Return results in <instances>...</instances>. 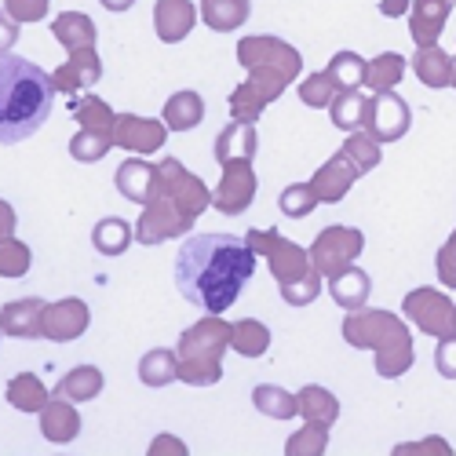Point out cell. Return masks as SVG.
Masks as SVG:
<instances>
[{"mask_svg":"<svg viewBox=\"0 0 456 456\" xmlns=\"http://www.w3.org/2000/svg\"><path fill=\"white\" fill-rule=\"evenodd\" d=\"M256 248L234 234H194L175 252V289L205 314L231 311L256 274Z\"/></svg>","mask_w":456,"mask_h":456,"instance_id":"1","label":"cell"},{"mask_svg":"<svg viewBox=\"0 0 456 456\" xmlns=\"http://www.w3.org/2000/svg\"><path fill=\"white\" fill-rule=\"evenodd\" d=\"M238 62L248 69V81L238 85L226 99L231 121L256 125L259 113L267 110L303 69V59L281 37H241L238 41Z\"/></svg>","mask_w":456,"mask_h":456,"instance_id":"2","label":"cell"},{"mask_svg":"<svg viewBox=\"0 0 456 456\" xmlns=\"http://www.w3.org/2000/svg\"><path fill=\"white\" fill-rule=\"evenodd\" d=\"M55 92L48 69L12 52L0 55V146L26 142L41 132L55 106Z\"/></svg>","mask_w":456,"mask_h":456,"instance_id":"3","label":"cell"},{"mask_svg":"<svg viewBox=\"0 0 456 456\" xmlns=\"http://www.w3.org/2000/svg\"><path fill=\"white\" fill-rule=\"evenodd\" d=\"M344 339L358 351L376 354V372L384 379H398L412 369V336L409 325L391 311H351L344 322Z\"/></svg>","mask_w":456,"mask_h":456,"instance_id":"4","label":"cell"},{"mask_svg":"<svg viewBox=\"0 0 456 456\" xmlns=\"http://www.w3.org/2000/svg\"><path fill=\"white\" fill-rule=\"evenodd\" d=\"M231 347V322L208 314L179 336V379L190 387H212L223 379V351Z\"/></svg>","mask_w":456,"mask_h":456,"instance_id":"5","label":"cell"},{"mask_svg":"<svg viewBox=\"0 0 456 456\" xmlns=\"http://www.w3.org/2000/svg\"><path fill=\"white\" fill-rule=\"evenodd\" d=\"M245 241L256 248V256H263L271 263V274H274L278 285H292L299 278H307L311 271H318L314 259H311V248L289 241L278 231H248Z\"/></svg>","mask_w":456,"mask_h":456,"instance_id":"6","label":"cell"},{"mask_svg":"<svg viewBox=\"0 0 456 456\" xmlns=\"http://www.w3.org/2000/svg\"><path fill=\"white\" fill-rule=\"evenodd\" d=\"M402 314L420 329L424 336H449L456 332V303L442 292V289H412L405 299H402Z\"/></svg>","mask_w":456,"mask_h":456,"instance_id":"7","label":"cell"},{"mask_svg":"<svg viewBox=\"0 0 456 456\" xmlns=\"http://www.w3.org/2000/svg\"><path fill=\"white\" fill-rule=\"evenodd\" d=\"M158 172H161L158 194H161V198H168L183 216L198 219L205 208H212V194H208V186H205L194 172H186L175 158H165V161L158 165Z\"/></svg>","mask_w":456,"mask_h":456,"instance_id":"8","label":"cell"},{"mask_svg":"<svg viewBox=\"0 0 456 456\" xmlns=\"http://www.w3.org/2000/svg\"><path fill=\"white\" fill-rule=\"evenodd\" d=\"M362 248H365V234L354 231V226H325L311 245V259L322 271V278H329L336 271L351 267V263L362 256Z\"/></svg>","mask_w":456,"mask_h":456,"instance_id":"9","label":"cell"},{"mask_svg":"<svg viewBox=\"0 0 456 456\" xmlns=\"http://www.w3.org/2000/svg\"><path fill=\"white\" fill-rule=\"evenodd\" d=\"M198 219L183 216L168 198L154 194V201L142 205V216L135 223V241L139 245H161V241H172V238H186L194 231Z\"/></svg>","mask_w":456,"mask_h":456,"instance_id":"10","label":"cell"},{"mask_svg":"<svg viewBox=\"0 0 456 456\" xmlns=\"http://www.w3.org/2000/svg\"><path fill=\"white\" fill-rule=\"evenodd\" d=\"M412 128V110L402 95L395 92H372L369 95V113H365V132L376 135L379 142H398Z\"/></svg>","mask_w":456,"mask_h":456,"instance_id":"11","label":"cell"},{"mask_svg":"<svg viewBox=\"0 0 456 456\" xmlns=\"http://www.w3.org/2000/svg\"><path fill=\"white\" fill-rule=\"evenodd\" d=\"M219 168H223V179L212 194V205L223 216H241L256 201V190H259L256 168H252V161H231V165H219Z\"/></svg>","mask_w":456,"mask_h":456,"instance_id":"12","label":"cell"},{"mask_svg":"<svg viewBox=\"0 0 456 456\" xmlns=\"http://www.w3.org/2000/svg\"><path fill=\"white\" fill-rule=\"evenodd\" d=\"M168 142V125L165 121H154V118H135V113H118L113 121V146L121 150H132L139 158H150L165 150Z\"/></svg>","mask_w":456,"mask_h":456,"instance_id":"13","label":"cell"},{"mask_svg":"<svg viewBox=\"0 0 456 456\" xmlns=\"http://www.w3.org/2000/svg\"><path fill=\"white\" fill-rule=\"evenodd\" d=\"M92 325V311L88 303L69 296V299H59V303H48L45 307V336L52 344H69V339H81Z\"/></svg>","mask_w":456,"mask_h":456,"instance_id":"14","label":"cell"},{"mask_svg":"<svg viewBox=\"0 0 456 456\" xmlns=\"http://www.w3.org/2000/svg\"><path fill=\"white\" fill-rule=\"evenodd\" d=\"M52 81H55V88L59 92H66V95H85V92H92L99 81H102V59H99V52L95 48H81V52H69V59L52 73Z\"/></svg>","mask_w":456,"mask_h":456,"instance_id":"15","label":"cell"},{"mask_svg":"<svg viewBox=\"0 0 456 456\" xmlns=\"http://www.w3.org/2000/svg\"><path fill=\"white\" fill-rule=\"evenodd\" d=\"M362 172L354 168V161L339 150V154H332L314 175H311V190H314V198L322 201V205H339L347 194H351V186H354V179H358Z\"/></svg>","mask_w":456,"mask_h":456,"instance_id":"16","label":"cell"},{"mask_svg":"<svg viewBox=\"0 0 456 456\" xmlns=\"http://www.w3.org/2000/svg\"><path fill=\"white\" fill-rule=\"evenodd\" d=\"M45 307L48 303L41 296H22L0 307V325L4 336L12 339H41L45 336Z\"/></svg>","mask_w":456,"mask_h":456,"instance_id":"17","label":"cell"},{"mask_svg":"<svg viewBox=\"0 0 456 456\" xmlns=\"http://www.w3.org/2000/svg\"><path fill=\"white\" fill-rule=\"evenodd\" d=\"M452 8H456V0H412L409 4V37L416 41V48L438 45Z\"/></svg>","mask_w":456,"mask_h":456,"instance_id":"18","label":"cell"},{"mask_svg":"<svg viewBox=\"0 0 456 456\" xmlns=\"http://www.w3.org/2000/svg\"><path fill=\"white\" fill-rule=\"evenodd\" d=\"M113 183H118V194L125 198V201H132V205H150L154 201V194H158V183H161V172H158V165H150L146 158H128L121 168H118V175H113Z\"/></svg>","mask_w":456,"mask_h":456,"instance_id":"19","label":"cell"},{"mask_svg":"<svg viewBox=\"0 0 456 456\" xmlns=\"http://www.w3.org/2000/svg\"><path fill=\"white\" fill-rule=\"evenodd\" d=\"M198 8L194 0H158L154 4V29L165 45H179L194 33V22H198Z\"/></svg>","mask_w":456,"mask_h":456,"instance_id":"20","label":"cell"},{"mask_svg":"<svg viewBox=\"0 0 456 456\" xmlns=\"http://www.w3.org/2000/svg\"><path fill=\"white\" fill-rule=\"evenodd\" d=\"M256 150H259V135H256V125H248V121H231L216 135V161L219 165L256 161Z\"/></svg>","mask_w":456,"mask_h":456,"instance_id":"21","label":"cell"},{"mask_svg":"<svg viewBox=\"0 0 456 456\" xmlns=\"http://www.w3.org/2000/svg\"><path fill=\"white\" fill-rule=\"evenodd\" d=\"M329 296L336 299V307L358 311V307H365L369 296H372V278L351 263V267L329 274Z\"/></svg>","mask_w":456,"mask_h":456,"instance_id":"22","label":"cell"},{"mask_svg":"<svg viewBox=\"0 0 456 456\" xmlns=\"http://www.w3.org/2000/svg\"><path fill=\"white\" fill-rule=\"evenodd\" d=\"M37 416H41V435L52 445H69L73 438L81 435V412L73 409L69 402H62V398H52Z\"/></svg>","mask_w":456,"mask_h":456,"instance_id":"23","label":"cell"},{"mask_svg":"<svg viewBox=\"0 0 456 456\" xmlns=\"http://www.w3.org/2000/svg\"><path fill=\"white\" fill-rule=\"evenodd\" d=\"M409 66H412L416 77H420V85H428V88H452V69H456V62H452V55L442 52L438 45L416 48V55L409 59Z\"/></svg>","mask_w":456,"mask_h":456,"instance_id":"24","label":"cell"},{"mask_svg":"<svg viewBox=\"0 0 456 456\" xmlns=\"http://www.w3.org/2000/svg\"><path fill=\"white\" fill-rule=\"evenodd\" d=\"M52 33H55V41L66 52L95 48V41H99V29H95L92 15H85V12H62V15H55L52 19Z\"/></svg>","mask_w":456,"mask_h":456,"instance_id":"25","label":"cell"},{"mask_svg":"<svg viewBox=\"0 0 456 456\" xmlns=\"http://www.w3.org/2000/svg\"><path fill=\"white\" fill-rule=\"evenodd\" d=\"M198 15L212 33H234V29H241L248 22L252 0H201Z\"/></svg>","mask_w":456,"mask_h":456,"instance_id":"26","label":"cell"},{"mask_svg":"<svg viewBox=\"0 0 456 456\" xmlns=\"http://www.w3.org/2000/svg\"><path fill=\"white\" fill-rule=\"evenodd\" d=\"M132 241H135V231H132V223L121 219V216H106L92 226V248L106 259L125 256L132 248Z\"/></svg>","mask_w":456,"mask_h":456,"instance_id":"27","label":"cell"},{"mask_svg":"<svg viewBox=\"0 0 456 456\" xmlns=\"http://www.w3.org/2000/svg\"><path fill=\"white\" fill-rule=\"evenodd\" d=\"M161 121L168 125V132H190V128H198L205 121V99L198 92H190V88L168 95Z\"/></svg>","mask_w":456,"mask_h":456,"instance_id":"28","label":"cell"},{"mask_svg":"<svg viewBox=\"0 0 456 456\" xmlns=\"http://www.w3.org/2000/svg\"><path fill=\"white\" fill-rule=\"evenodd\" d=\"M296 402H299V416L307 424H322V428H332L336 420H339V398L329 391V387H318V384H307L299 395H296Z\"/></svg>","mask_w":456,"mask_h":456,"instance_id":"29","label":"cell"},{"mask_svg":"<svg viewBox=\"0 0 456 456\" xmlns=\"http://www.w3.org/2000/svg\"><path fill=\"white\" fill-rule=\"evenodd\" d=\"M409 69V59L398 52H384L372 62H365V88L369 92H395Z\"/></svg>","mask_w":456,"mask_h":456,"instance_id":"30","label":"cell"},{"mask_svg":"<svg viewBox=\"0 0 456 456\" xmlns=\"http://www.w3.org/2000/svg\"><path fill=\"white\" fill-rule=\"evenodd\" d=\"M8 405L19 409V412H41L52 398H48V387L41 384V376H33V372H19L8 379V391H4Z\"/></svg>","mask_w":456,"mask_h":456,"instance_id":"31","label":"cell"},{"mask_svg":"<svg viewBox=\"0 0 456 456\" xmlns=\"http://www.w3.org/2000/svg\"><path fill=\"white\" fill-rule=\"evenodd\" d=\"M139 379L146 387H168L179 379V354L168 347H154L139 358Z\"/></svg>","mask_w":456,"mask_h":456,"instance_id":"32","label":"cell"},{"mask_svg":"<svg viewBox=\"0 0 456 456\" xmlns=\"http://www.w3.org/2000/svg\"><path fill=\"white\" fill-rule=\"evenodd\" d=\"M231 347L241 354V358H263L271 347V329L256 322V318H241V322H231Z\"/></svg>","mask_w":456,"mask_h":456,"instance_id":"33","label":"cell"},{"mask_svg":"<svg viewBox=\"0 0 456 456\" xmlns=\"http://www.w3.org/2000/svg\"><path fill=\"white\" fill-rule=\"evenodd\" d=\"M102 372L95 369V365H77V369H69L62 379H59V395L62 398H69V402H92V398H99L102 395Z\"/></svg>","mask_w":456,"mask_h":456,"instance_id":"34","label":"cell"},{"mask_svg":"<svg viewBox=\"0 0 456 456\" xmlns=\"http://www.w3.org/2000/svg\"><path fill=\"white\" fill-rule=\"evenodd\" d=\"M365 113H369V95H362L358 88L354 92H339L329 106V118L339 132H358L365 128Z\"/></svg>","mask_w":456,"mask_h":456,"instance_id":"35","label":"cell"},{"mask_svg":"<svg viewBox=\"0 0 456 456\" xmlns=\"http://www.w3.org/2000/svg\"><path fill=\"white\" fill-rule=\"evenodd\" d=\"M252 405H256L263 416H271V420H292V416H299L296 395H289V391L278 387V384H259V387L252 391Z\"/></svg>","mask_w":456,"mask_h":456,"instance_id":"36","label":"cell"},{"mask_svg":"<svg viewBox=\"0 0 456 456\" xmlns=\"http://www.w3.org/2000/svg\"><path fill=\"white\" fill-rule=\"evenodd\" d=\"M73 118L81 121V128H92V132H102L113 139V121H118V113H113L99 95L85 92L81 99H73Z\"/></svg>","mask_w":456,"mask_h":456,"instance_id":"37","label":"cell"},{"mask_svg":"<svg viewBox=\"0 0 456 456\" xmlns=\"http://www.w3.org/2000/svg\"><path fill=\"white\" fill-rule=\"evenodd\" d=\"M325 69H329V77L336 81L339 92H354V88L365 85V59L358 52H336Z\"/></svg>","mask_w":456,"mask_h":456,"instance_id":"38","label":"cell"},{"mask_svg":"<svg viewBox=\"0 0 456 456\" xmlns=\"http://www.w3.org/2000/svg\"><path fill=\"white\" fill-rule=\"evenodd\" d=\"M384 142H379L376 135H369V132H351L347 135V142H344V154L354 161V168L365 175V172H372L379 161H384V150H379Z\"/></svg>","mask_w":456,"mask_h":456,"instance_id":"39","label":"cell"},{"mask_svg":"<svg viewBox=\"0 0 456 456\" xmlns=\"http://www.w3.org/2000/svg\"><path fill=\"white\" fill-rule=\"evenodd\" d=\"M110 146H113L110 135L92 132V128H77V135L69 139V158L81 161V165H95V161H102L110 154Z\"/></svg>","mask_w":456,"mask_h":456,"instance_id":"40","label":"cell"},{"mask_svg":"<svg viewBox=\"0 0 456 456\" xmlns=\"http://www.w3.org/2000/svg\"><path fill=\"white\" fill-rule=\"evenodd\" d=\"M336 95H339V88H336V81L329 77V69L311 73V77L299 81V102L311 106V110H329Z\"/></svg>","mask_w":456,"mask_h":456,"instance_id":"41","label":"cell"},{"mask_svg":"<svg viewBox=\"0 0 456 456\" xmlns=\"http://www.w3.org/2000/svg\"><path fill=\"white\" fill-rule=\"evenodd\" d=\"M29 263H33V252L26 241H19L15 234L0 241V278H26Z\"/></svg>","mask_w":456,"mask_h":456,"instance_id":"42","label":"cell"},{"mask_svg":"<svg viewBox=\"0 0 456 456\" xmlns=\"http://www.w3.org/2000/svg\"><path fill=\"white\" fill-rule=\"evenodd\" d=\"M318 205H322V201L314 198L311 183H292V186H285V190H281V198H278V208H281V216H289V219H303V216H311Z\"/></svg>","mask_w":456,"mask_h":456,"instance_id":"43","label":"cell"},{"mask_svg":"<svg viewBox=\"0 0 456 456\" xmlns=\"http://www.w3.org/2000/svg\"><path fill=\"white\" fill-rule=\"evenodd\" d=\"M329 449V428L322 424H303V431H296L285 442V456H322Z\"/></svg>","mask_w":456,"mask_h":456,"instance_id":"44","label":"cell"},{"mask_svg":"<svg viewBox=\"0 0 456 456\" xmlns=\"http://www.w3.org/2000/svg\"><path fill=\"white\" fill-rule=\"evenodd\" d=\"M281 289V299L289 303V307H311V303L318 299L322 292V271H311L307 278H299L292 285H278Z\"/></svg>","mask_w":456,"mask_h":456,"instance_id":"45","label":"cell"},{"mask_svg":"<svg viewBox=\"0 0 456 456\" xmlns=\"http://www.w3.org/2000/svg\"><path fill=\"white\" fill-rule=\"evenodd\" d=\"M52 0H4V12L19 22V26H33V22H45L48 19Z\"/></svg>","mask_w":456,"mask_h":456,"instance_id":"46","label":"cell"},{"mask_svg":"<svg viewBox=\"0 0 456 456\" xmlns=\"http://www.w3.org/2000/svg\"><path fill=\"white\" fill-rule=\"evenodd\" d=\"M435 271H438V281L445 289H456V231L449 234V241L438 248L435 256Z\"/></svg>","mask_w":456,"mask_h":456,"instance_id":"47","label":"cell"},{"mask_svg":"<svg viewBox=\"0 0 456 456\" xmlns=\"http://www.w3.org/2000/svg\"><path fill=\"white\" fill-rule=\"evenodd\" d=\"M435 369L442 379H456V332L442 336L435 347Z\"/></svg>","mask_w":456,"mask_h":456,"instance_id":"48","label":"cell"},{"mask_svg":"<svg viewBox=\"0 0 456 456\" xmlns=\"http://www.w3.org/2000/svg\"><path fill=\"white\" fill-rule=\"evenodd\" d=\"M19 37H22V33H19V22H15L8 12H0V55L12 52Z\"/></svg>","mask_w":456,"mask_h":456,"instance_id":"49","label":"cell"},{"mask_svg":"<svg viewBox=\"0 0 456 456\" xmlns=\"http://www.w3.org/2000/svg\"><path fill=\"white\" fill-rule=\"evenodd\" d=\"M161 452H175V456H186V445L172 435H158L154 445H150V456H161Z\"/></svg>","mask_w":456,"mask_h":456,"instance_id":"50","label":"cell"},{"mask_svg":"<svg viewBox=\"0 0 456 456\" xmlns=\"http://www.w3.org/2000/svg\"><path fill=\"white\" fill-rule=\"evenodd\" d=\"M409 452H449V445L442 442V438H428V445H398L395 449V456H409Z\"/></svg>","mask_w":456,"mask_h":456,"instance_id":"51","label":"cell"},{"mask_svg":"<svg viewBox=\"0 0 456 456\" xmlns=\"http://www.w3.org/2000/svg\"><path fill=\"white\" fill-rule=\"evenodd\" d=\"M15 234V208L8 201H0V241Z\"/></svg>","mask_w":456,"mask_h":456,"instance_id":"52","label":"cell"},{"mask_svg":"<svg viewBox=\"0 0 456 456\" xmlns=\"http://www.w3.org/2000/svg\"><path fill=\"white\" fill-rule=\"evenodd\" d=\"M409 4H412V0H379V15H387V19L409 15Z\"/></svg>","mask_w":456,"mask_h":456,"instance_id":"53","label":"cell"},{"mask_svg":"<svg viewBox=\"0 0 456 456\" xmlns=\"http://www.w3.org/2000/svg\"><path fill=\"white\" fill-rule=\"evenodd\" d=\"M99 4H102L106 12H118V15H121V12H128V8L135 4V0H99Z\"/></svg>","mask_w":456,"mask_h":456,"instance_id":"54","label":"cell"},{"mask_svg":"<svg viewBox=\"0 0 456 456\" xmlns=\"http://www.w3.org/2000/svg\"><path fill=\"white\" fill-rule=\"evenodd\" d=\"M452 62H456V55H452ZM452 88H456V69H452Z\"/></svg>","mask_w":456,"mask_h":456,"instance_id":"55","label":"cell"},{"mask_svg":"<svg viewBox=\"0 0 456 456\" xmlns=\"http://www.w3.org/2000/svg\"><path fill=\"white\" fill-rule=\"evenodd\" d=\"M0 336H4V325H0Z\"/></svg>","mask_w":456,"mask_h":456,"instance_id":"56","label":"cell"}]
</instances>
